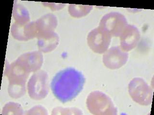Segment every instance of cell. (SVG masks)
<instances>
[{
    "instance_id": "cell-1",
    "label": "cell",
    "mask_w": 154,
    "mask_h": 115,
    "mask_svg": "<svg viewBox=\"0 0 154 115\" xmlns=\"http://www.w3.org/2000/svg\"><path fill=\"white\" fill-rule=\"evenodd\" d=\"M85 78L81 72L74 68H67L60 71L53 78L51 82L52 92L62 103L74 99L83 89Z\"/></svg>"
},
{
    "instance_id": "cell-2",
    "label": "cell",
    "mask_w": 154,
    "mask_h": 115,
    "mask_svg": "<svg viewBox=\"0 0 154 115\" xmlns=\"http://www.w3.org/2000/svg\"><path fill=\"white\" fill-rule=\"evenodd\" d=\"M87 108L95 115H117L118 110L108 96L99 91H93L86 100Z\"/></svg>"
},
{
    "instance_id": "cell-3",
    "label": "cell",
    "mask_w": 154,
    "mask_h": 115,
    "mask_svg": "<svg viewBox=\"0 0 154 115\" xmlns=\"http://www.w3.org/2000/svg\"><path fill=\"white\" fill-rule=\"evenodd\" d=\"M129 93L132 100L142 105L151 104L153 91L146 81L141 78H134L128 86Z\"/></svg>"
},
{
    "instance_id": "cell-4",
    "label": "cell",
    "mask_w": 154,
    "mask_h": 115,
    "mask_svg": "<svg viewBox=\"0 0 154 115\" xmlns=\"http://www.w3.org/2000/svg\"><path fill=\"white\" fill-rule=\"evenodd\" d=\"M48 75L44 71H38L31 76L28 83V93L30 98L41 100L49 93Z\"/></svg>"
},
{
    "instance_id": "cell-5",
    "label": "cell",
    "mask_w": 154,
    "mask_h": 115,
    "mask_svg": "<svg viewBox=\"0 0 154 115\" xmlns=\"http://www.w3.org/2000/svg\"><path fill=\"white\" fill-rule=\"evenodd\" d=\"M128 25L126 18L122 14L118 12H111L103 17L99 27L111 37H119Z\"/></svg>"
},
{
    "instance_id": "cell-6",
    "label": "cell",
    "mask_w": 154,
    "mask_h": 115,
    "mask_svg": "<svg viewBox=\"0 0 154 115\" xmlns=\"http://www.w3.org/2000/svg\"><path fill=\"white\" fill-rule=\"evenodd\" d=\"M111 39L110 35L99 26L88 34L87 42L89 47L94 52L103 54L108 49Z\"/></svg>"
},
{
    "instance_id": "cell-7",
    "label": "cell",
    "mask_w": 154,
    "mask_h": 115,
    "mask_svg": "<svg viewBox=\"0 0 154 115\" xmlns=\"http://www.w3.org/2000/svg\"><path fill=\"white\" fill-rule=\"evenodd\" d=\"M129 55L119 46L110 48L103 54V61L106 67L110 69H118L126 63Z\"/></svg>"
},
{
    "instance_id": "cell-8",
    "label": "cell",
    "mask_w": 154,
    "mask_h": 115,
    "mask_svg": "<svg viewBox=\"0 0 154 115\" xmlns=\"http://www.w3.org/2000/svg\"><path fill=\"white\" fill-rule=\"evenodd\" d=\"M16 61L26 72L30 73L41 69L43 63V55L39 51L29 52L20 56Z\"/></svg>"
},
{
    "instance_id": "cell-9",
    "label": "cell",
    "mask_w": 154,
    "mask_h": 115,
    "mask_svg": "<svg viewBox=\"0 0 154 115\" xmlns=\"http://www.w3.org/2000/svg\"><path fill=\"white\" fill-rule=\"evenodd\" d=\"M11 34L14 38L19 41H26L37 37L35 21L26 23L14 22L11 27Z\"/></svg>"
},
{
    "instance_id": "cell-10",
    "label": "cell",
    "mask_w": 154,
    "mask_h": 115,
    "mask_svg": "<svg viewBox=\"0 0 154 115\" xmlns=\"http://www.w3.org/2000/svg\"><path fill=\"white\" fill-rule=\"evenodd\" d=\"M120 37V48L124 52H128L137 46L140 33L136 26L128 25Z\"/></svg>"
},
{
    "instance_id": "cell-11",
    "label": "cell",
    "mask_w": 154,
    "mask_h": 115,
    "mask_svg": "<svg viewBox=\"0 0 154 115\" xmlns=\"http://www.w3.org/2000/svg\"><path fill=\"white\" fill-rule=\"evenodd\" d=\"M28 76L14 75L7 77L9 84L8 91L9 95L13 98H19L26 93V83Z\"/></svg>"
},
{
    "instance_id": "cell-12",
    "label": "cell",
    "mask_w": 154,
    "mask_h": 115,
    "mask_svg": "<svg viewBox=\"0 0 154 115\" xmlns=\"http://www.w3.org/2000/svg\"><path fill=\"white\" fill-rule=\"evenodd\" d=\"M37 38L46 34L54 32L57 25V17L52 13H48L35 21Z\"/></svg>"
},
{
    "instance_id": "cell-13",
    "label": "cell",
    "mask_w": 154,
    "mask_h": 115,
    "mask_svg": "<svg viewBox=\"0 0 154 115\" xmlns=\"http://www.w3.org/2000/svg\"><path fill=\"white\" fill-rule=\"evenodd\" d=\"M37 38L38 47L40 52H52L59 44V36L54 31L41 36Z\"/></svg>"
},
{
    "instance_id": "cell-14",
    "label": "cell",
    "mask_w": 154,
    "mask_h": 115,
    "mask_svg": "<svg viewBox=\"0 0 154 115\" xmlns=\"http://www.w3.org/2000/svg\"><path fill=\"white\" fill-rule=\"evenodd\" d=\"M12 16L17 23H26L30 20V16L28 10L20 4H14Z\"/></svg>"
},
{
    "instance_id": "cell-15",
    "label": "cell",
    "mask_w": 154,
    "mask_h": 115,
    "mask_svg": "<svg viewBox=\"0 0 154 115\" xmlns=\"http://www.w3.org/2000/svg\"><path fill=\"white\" fill-rule=\"evenodd\" d=\"M93 6L83 5L70 4L69 12L71 16L80 18L86 16L93 9Z\"/></svg>"
},
{
    "instance_id": "cell-16",
    "label": "cell",
    "mask_w": 154,
    "mask_h": 115,
    "mask_svg": "<svg viewBox=\"0 0 154 115\" xmlns=\"http://www.w3.org/2000/svg\"><path fill=\"white\" fill-rule=\"evenodd\" d=\"M2 115H23V110L20 105L14 102H9L5 105L2 109Z\"/></svg>"
},
{
    "instance_id": "cell-17",
    "label": "cell",
    "mask_w": 154,
    "mask_h": 115,
    "mask_svg": "<svg viewBox=\"0 0 154 115\" xmlns=\"http://www.w3.org/2000/svg\"><path fill=\"white\" fill-rule=\"evenodd\" d=\"M66 115V114H82V111L76 108H64L61 107L55 108L53 109L52 115Z\"/></svg>"
},
{
    "instance_id": "cell-18",
    "label": "cell",
    "mask_w": 154,
    "mask_h": 115,
    "mask_svg": "<svg viewBox=\"0 0 154 115\" xmlns=\"http://www.w3.org/2000/svg\"><path fill=\"white\" fill-rule=\"evenodd\" d=\"M26 115H48L47 110L42 106L37 105L33 107L26 113Z\"/></svg>"
},
{
    "instance_id": "cell-19",
    "label": "cell",
    "mask_w": 154,
    "mask_h": 115,
    "mask_svg": "<svg viewBox=\"0 0 154 115\" xmlns=\"http://www.w3.org/2000/svg\"><path fill=\"white\" fill-rule=\"evenodd\" d=\"M43 4L45 6L50 7L52 10H58L63 8V7L66 5L65 4H54V3H48V2H43Z\"/></svg>"
}]
</instances>
